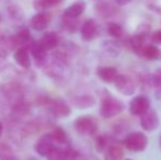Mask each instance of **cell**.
Here are the masks:
<instances>
[{"instance_id":"obj_1","label":"cell","mask_w":161,"mask_h":160,"mask_svg":"<svg viewBox=\"0 0 161 160\" xmlns=\"http://www.w3.org/2000/svg\"><path fill=\"white\" fill-rule=\"evenodd\" d=\"M124 109H125V104L123 101L108 93L101 100L100 115L103 119H113L119 115L124 111Z\"/></svg>"},{"instance_id":"obj_2","label":"cell","mask_w":161,"mask_h":160,"mask_svg":"<svg viewBox=\"0 0 161 160\" xmlns=\"http://www.w3.org/2000/svg\"><path fill=\"white\" fill-rule=\"evenodd\" d=\"M75 130L83 136H91L97 132L99 124L96 118L91 115H81L76 119L74 123Z\"/></svg>"},{"instance_id":"obj_3","label":"cell","mask_w":161,"mask_h":160,"mask_svg":"<svg viewBox=\"0 0 161 160\" xmlns=\"http://www.w3.org/2000/svg\"><path fill=\"white\" fill-rule=\"evenodd\" d=\"M124 146L130 152H144L148 146V137L142 132H134L128 134L124 139Z\"/></svg>"},{"instance_id":"obj_4","label":"cell","mask_w":161,"mask_h":160,"mask_svg":"<svg viewBox=\"0 0 161 160\" xmlns=\"http://www.w3.org/2000/svg\"><path fill=\"white\" fill-rule=\"evenodd\" d=\"M114 85L115 88L117 89V91L125 97L133 96L136 91L135 82H134L131 77H129L128 75H119V74L117 78L114 81Z\"/></svg>"},{"instance_id":"obj_5","label":"cell","mask_w":161,"mask_h":160,"mask_svg":"<svg viewBox=\"0 0 161 160\" xmlns=\"http://www.w3.org/2000/svg\"><path fill=\"white\" fill-rule=\"evenodd\" d=\"M150 109L149 99L145 96H137L131 99L128 105L129 113L134 116H142Z\"/></svg>"},{"instance_id":"obj_6","label":"cell","mask_w":161,"mask_h":160,"mask_svg":"<svg viewBox=\"0 0 161 160\" xmlns=\"http://www.w3.org/2000/svg\"><path fill=\"white\" fill-rule=\"evenodd\" d=\"M57 147V144L53 139L51 134H45L37 141L35 146V150L40 156L48 157L55 148Z\"/></svg>"},{"instance_id":"obj_7","label":"cell","mask_w":161,"mask_h":160,"mask_svg":"<svg viewBox=\"0 0 161 160\" xmlns=\"http://www.w3.org/2000/svg\"><path fill=\"white\" fill-rule=\"evenodd\" d=\"M140 126L145 132H153L159 126V116L153 109H149L145 114L140 116Z\"/></svg>"},{"instance_id":"obj_8","label":"cell","mask_w":161,"mask_h":160,"mask_svg":"<svg viewBox=\"0 0 161 160\" xmlns=\"http://www.w3.org/2000/svg\"><path fill=\"white\" fill-rule=\"evenodd\" d=\"M52 21V14L46 11H40L38 13H36L35 15H33L30 20V25L33 30L41 32V31L45 30L48 26L49 22Z\"/></svg>"},{"instance_id":"obj_9","label":"cell","mask_w":161,"mask_h":160,"mask_svg":"<svg viewBox=\"0 0 161 160\" xmlns=\"http://www.w3.org/2000/svg\"><path fill=\"white\" fill-rule=\"evenodd\" d=\"M51 111L54 114V116L59 119H65L67 116L70 115L71 113V110L70 107L65 102V101L57 99V100H54L51 102Z\"/></svg>"},{"instance_id":"obj_10","label":"cell","mask_w":161,"mask_h":160,"mask_svg":"<svg viewBox=\"0 0 161 160\" xmlns=\"http://www.w3.org/2000/svg\"><path fill=\"white\" fill-rule=\"evenodd\" d=\"M13 46L15 49L20 48V47H28L30 45L31 41V34L30 31L26 28H22L15 33V35L12 36Z\"/></svg>"},{"instance_id":"obj_11","label":"cell","mask_w":161,"mask_h":160,"mask_svg":"<svg viewBox=\"0 0 161 160\" xmlns=\"http://www.w3.org/2000/svg\"><path fill=\"white\" fill-rule=\"evenodd\" d=\"M138 55L149 60H161V48L156 45L145 44L138 51Z\"/></svg>"},{"instance_id":"obj_12","label":"cell","mask_w":161,"mask_h":160,"mask_svg":"<svg viewBox=\"0 0 161 160\" xmlns=\"http://www.w3.org/2000/svg\"><path fill=\"white\" fill-rule=\"evenodd\" d=\"M81 37L85 41H91L97 36V25L96 21L92 19H89L81 25L80 29Z\"/></svg>"},{"instance_id":"obj_13","label":"cell","mask_w":161,"mask_h":160,"mask_svg":"<svg viewBox=\"0 0 161 160\" xmlns=\"http://www.w3.org/2000/svg\"><path fill=\"white\" fill-rule=\"evenodd\" d=\"M14 60L24 69H29L32 65L30 57V52H29L28 47H20V48L15 49L14 52Z\"/></svg>"},{"instance_id":"obj_14","label":"cell","mask_w":161,"mask_h":160,"mask_svg":"<svg viewBox=\"0 0 161 160\" xmlns=\"http://www.w3.org/2000/svg\"><path fill=\"white\" fill-rule=\"evenodd\" d=\"M97 75L102 81L106 83H112L114 82L115 79L119 76V71L116 68L111 66H104V67H99L97 70Z\"/></svg>"},{"instance_id":"obj_15","label":"cell","mask_w":161,"mask_h":160,"mask_svg":"<svg viewBox=\"0 0 161 160\" xmlns=\"http://www.w3.org/2000/svg\"><path fill=\"white\" fill-rule=\"evenodd\" d=\"M86 9V2L82 0L70 4L64 12V19H77L83 13Z\"/></svg>"},{"instance_id":"obj_16","label":"cell","mask_w":161,"mask_h":160,"mask_svg":"<svg viewBox=\"0 0 161 160\" xmlns=\"http://www.w3.org/2000/svg\"><path fill=\"white\" fill-rule=\"evenodd\" d=\"M28 48L30 54L32 55V57L36 62H44L45 60L47 51L42 46L40 41H33V42H31L30 45L28 46Z\"/></svg>"},{"instance_id":"obj_17","label":"cell","mask_w":161,"mask_h":160,"mask_svg":"<svg viewBox=\"0 0 161 160\" xmlns=\"http://www.w3.org/2000/svg\"><path fill=\"white\" fill-rule=\"evenodd\" d=\"M71 102L76 108L83 110L93 107L96 104V99L90 94H81V96H77L72 98Z\"/></svg>"},{"instance_id":"obj_18","label":"cell","mask_w":161,"mask_h":160,"mask_svg":"<svg viewBox=\"0 0 161 160\" xmlns=\"http://www.w3.org/2000/svg\"><path fill=\"white\" fill-rule=\"evenodd\" d=\"M40 43L48 52L58 46V44H59V37H58V35L55 32H47L42 36V39L40 40Z\"/></svg>"},{"instance_id":"obj_19","label":"cell","mask_w":161,"mask_h":160,"mask_svg":"<svg viewBox=\"0 0 161 160\" xmlns=\"http://www.w3.org/2000/svg\"><path fill=\"white\" fill-rule=\"evenodd\" d=\"M14 49L12 42V36L0 35V56L6 58L9 55V52Z\"/></svg>"},{"instance_id":"obj_20","label":"cell","mask_w":161,"mask_h":160,"mask_svg":"<svg viewBox=\"0 0 161 160\" xmlns=\"http://www.w3.org/2000/svg\"><path fill=\"white\" fill-rule=\"evenodd\" d=\"M7 13H8L9 18L14 22H22L24 19L23 10L17 4H10L7 8Z\"/></svg>"},{"instance_id":"obj_21","label":"cell","mask_w":161,"mask_h":160,"mask_svg":"<svg viewBox=\"0 0 161 160\" xmlns=\"http://www.w3.org/2000/svg\"><path fill=\"white\" fill-rule=\"evenodd\" d=\"M124 157V152L119 146H110L105 150L104 158L105 160H122Z\"/></svg>"},{"instance_id":"obj_22","label":"cell","mask_w":161,"mask_h":160,"mask_svg":"<svg viewBox=\"0 0 161 160\" xmlns=\"http://www.w3.org/2000/svg\"><path fill=\"white\" fill-rule=\"evenodd\" d=\"M62 2L63 0H34L33 7L38 11H45L49 8L58 6Z\"/></svg>"},{"instance_id":"obj_23","label":"cell","mask_w":161,"mask_h":160,"mask_svg":"<svg viewBox=\"0 0 161 160\" xmlns=\"http://www.w3.org/2000/svg\"><path fill=\"white\" fill-rule=\"evenodd\" d=\"M96 11L97 14L102 15L103 18H108L112 15L115 12L114 7L108 2H100L99 4L96 6Z\"/></svg>"},{"instance_id":"obj_24","label":"cell","mask_w":161,"mask_h":160,"mask_svg":"<svg viewBox=\"0 0 161 160\" xmlns=\"http://www.w3.org/2000/svg\"><path fill=\"white\" fill-rule=\"evenodd\" d=\"M51 135L54 141H55V143L58 144V145L64 146L67 143V134H66L65 130L62 127H59V126L54 128L53 132L51 133Z\"/></svg>"},{"instance_id":"obj_25","label":"cell","mask_w":161,"mask_h":160,"mask_svg":"<svg viewBox=\"0 0 161 160\" xmlns=\"http://www.w3.org/2000/svg\"><path fill=\"white\" fill-rule=\"evenodd\" d=\"M108 33L110 34V36L114 37V39H121L123 36V28L119 24L115 23V22H110L108 24Z\"/></svg>"},{"instance_id":"obj_26","label":"cell","mask_w":161,"mask_h":160,"mask_svg":"<svg viewBox=\"0 0 161 160\" xmlns=\"http://www.w3.org/2000/svg\"><path fill=\"white\" fill-rule=\"evenodd\" d=\"M96 149L99 152H105V150L108 149V141L105 136L100 135L96 138Z\"/></svg>"},{"instance_id":"obj_27","label":"cell","mask_w":161,"mask_h":160,"mask_svg":"<svg viewBox=\"0 0 161 160\" xmlns=\"http://www.w3.org/2000/svg\"><path fill=\"white\" fill-rule=\"evenodd\" d=\"M105 49L108 53L113 54V55H117L119 53V45L114 42L108 41V42H105Z\"/></svg>"},{"instance_id":"obj_28","label":"cell","mask_w":161,"mask_h":160,"mask_svg":"<svg viewBox=\"0 0 161 160\" xmlns=\"http://www.w3.org/2000/svg\"><path fill=\"white\" fill-rule=\"evenodd\" d=\"M151 40L155 43H157V44L161 45V30L155 31V32L151 34Z\"/></svg>"},{"instance_id":"obj_29","label":"cell","mask_w":161,"mask_h":160,"mask_svg":"<svg viewBox=\"0 0 161 160\" xmlns=\"http://www.w3.org/2000/svg\"><path fill=\"white\" fill-rule=\"evenodd\" d=\"M130 1L131 0H115V2H116L119 6H125V4H128Z\"/></svg>"},{"instance_id":"obj_30","label":"cell","mask_w":161,"mask_h":160,"mask_svg":"<svg viewBox=\"0 0 161 160\" xmlns=\"http://www.w3.org/2000/svg\"><path fill=\"white\" fill-rule=\"evenodd\" d=\"M3 59H4V57H2V56H0V70H1V68H2V67H3V65H4Z\"/></svg>"},{"instance_id":"obj_31","label":"cell","mask_w":161,"mask_h":160,"mask_svg":"<svg viewBox=\"0 0 161 160\" xmlns=\"http://www.w3.org/2000/svg\"><path fill=\"white\" fill-rule=\"evenodd\" d=\"M2 130H3V126H2V123L0 122V136L2 135Z\"/></svg>"},{"instance_id":"obj_32","label":"cell","mask_w":161,"mask_h":160,"mask_svg":"<svg viewBox=\"0 0 161 160\" xmlns=\"http://www.w3.org/2000/svg\"><path fill=\"white\" fill-rule=\"evenodd\" d=\"M4 160H17V159H14V158H11V157H7Z\"/></svg>"},{"instance_id":"obj_33","label":"cell","mask_w":161,"mask_h":160,"mask_svg":"<svg viewBox=\"0 0 161 160\" xmlns=\"http://www.w3.org/2000/svg\"><path fill=\"white\" fill-rule=\"evenodd\" d=\"M159 145H160V147H161V135H160V138H159Z\"/></svg>"},{"instance_id":"obj_34","label":"cell","mask_w":161,"mask_h":160,"mask_svg":"<svg viewBox=\"0 0 161 160\" xmlns=\"http://www.w3.org/2000/svg\"><path fill=\"white\" fill-rule=\"evenodd\" d=\"M0 22H1V14H0Z\"/></svg>"},{"instance_id":"obj_35","label":"cell","mask_w":161,"mask_h":160,"mask_svg":"<svg viewBox=\"0 0 161 160\" xmlns=\"http://www.w3.org/2000/svg\"><path fill=\"white\" fill-rule=\"evenodd\" d=\"M125 160H133V159H129V158H127V159H125Z\"/></svg>"}]
</instances>
